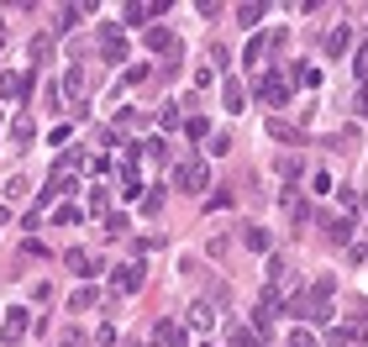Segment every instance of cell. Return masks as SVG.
<instances>
[{"label": "cell", "mask_w": 368, "mask_h": 347, "mask_svg": "<svg viewBox=\"0 0 368 347\" xmlns=\"http://www.w3.org/2000/svg\"><path fill=\"white\" fill-rule=\"evenodd\" d=\"M174 184H179V190H205V184H211V163H205V158L200 153H190V158H179V163H174Z\"/></svg>", "instance_id": "cell-1"}, {"label": "cell", "mask_w": 368, "mask_h": 347, "mask_svg": "<svg viewBox=\"0 0 368 347\" xmlns=\"http://www.w3.org/2000/svg\"><path fill=\"white\" fill-rule=\"evenodd\" d=\"M100 53H106V63H127V42H121L116 22H100Z\"/></svg>", "instance_id": "cell-2"}, {"label": "cell", "mask_w": 368, "mask_h": 347, "mask_svg": "<svg viewBox=\"0 0 368 347\" xmlns=\"http://www.w3.org/2000/svg\"><path fill=\"white\" fill-rule=\"evenodd\" d=\"M111 289H116V295H137V289H143V264H121L116 274H111Z\"/></svg>", "instance_id": "cell-3"}, {"label": "cell", "mask_w": 368, "mask_h": 347, "mask_svg": "<svg viewBox=\"0 0 368 347\" xmlns=\"http://www.w3.org/2000/svg\"><path fill=\"white\" fill-rule=\"evenodd\" d=\"M258 95H263V106H285V100H289L285 74H263V79H258Z\"/></svg>", "instance_id": "cell-4"}, {"label": "cell", "mask_w": 368, "mask_h": 347, "mask_svg": "<svg viewBox=\"0 0 368 347\" xmlns=\"http://www.w3.org/2000/svg\"><path fill=\"white\" fill-rule=\"evenodd\" d=\"M153 337H158V347H190V332H184L179 321H168V316L153 326Z\"/></svg>", "instance_id": "cell-5"}, {"label": "cell", "mask_w": 368, "mask_h": 347, "mask_svg": "<svg viewBox=\"0 0 368 347\" xmlns=\"http://www.w3.org/2000/svg\"><path fill=\"white\" fill-rule=\"evenodd\" d=\"M326 237H332L337 248H353V237H358V216H337V221H326Z\"/></svg>", "instance_id": "cell-6"}, {"label": "cell", "mask_w": 368, "mask_h": 347, "mask_svg": "<svg viewBox=\"0 0 368 347\" xmlns=\"http://www.w3.org/2000/svg\"><path fill=\"white\" fill-rule=\"evenodd\" d=\"M216 321H221V316H216V300H195L190 305V326L195 332H211Z\"/></svg>", "instance_id": "cell-7"}, {"label": "cell", "mask_w": 368, "mask_h": 347, "mask_svg": "<svg viewBox=\"0 0 368 347\" xmlns=\"http://www.w3.org/2000/svg\"><path fill=\"white\" fill-rule=\"evenodd\" d=\"M26 326H32V321H26V311H6V321H0V342H22Z\"/></svg>", "instance_id": "cell-8"}, {"label": "cell", "mask_w": 368, "mask_h": 347, "mask_svg": "<svg viewBox=\"0 0 368 347\" xmlns=\"http://www.w3.org/2000/svg\"><path fill=\"white\" fill-rule=\"evenodd\" d=\"M63 90H69V100H84V95H90V69H79V63H74V69L63 74Z\"/></svg>", "instance_id": "cell-9"}, {"label": "cell", "mask_w": 368, "mask_h": 347, "mask_svg": "<svg viewBox=\"0 0 368 347\" xmlns=\"http://www.w3.org/2000/svg\"><path fill=\"white\" fill-rule=\"evenodd\" d=\"M226 347H263V342H258V332H248V326H237V321H226Z\"/></svg>", "instance_id": "cell-10"}, {"label": "cell", "mask_w": 368, "mask_h": 347, "mask_svg": "<svg viewBox=\"0 0 368 347\" xmlns=\"http://www.w3.org/2000/svg\"><path fill=\"white\" fill-rule=\"evenodd\" d=\"M63 264H69L74 274H84V279L95 274V258H90V252H84V248H69V252H63Z\"/></svg>", "instance_id": "cell-11"}, {"label": "cell", "mask_w": 368, "mask_h": 347, "mask_svg": "<svg viewBox=\"0 0 368 347\" xmlns=\"http://www.w3.org/2000/svg\"><path fill=\"white\" fill-rule=\"evenodd\" d=\"M347 42H353V26L342 22V26H337L332 37H326V58H342V53H347Z\"/></svg>", "instance_id": "cell-12"}, {"label": "cell", "mask_w": 368, "mask_h": 347, "mask_svg": "<svg viewBox=\"0 0 368 347\" xmlns=\"http://www.w3.org/2000/svg\"><path fill=\"white\" fill-rule=\"evenodd\" d=\"M143 42H147L153 53H174V32H168V26H147Z\"/></svg>", "instance_id": "cell-13"}, {"label": "cell", "mask_w": 368, "mask_h": 347, "mask_svg": "<svg viewBox=\"0 0 368 347\" xmlns=\"http://www.w3.org/2000/svg\"><path fill=\"white\" fill-rule=\"evenodd\" d=\"M163 11H168V0H153V6H127V22H131V26H143L147 16H163Z\"/></svg>", "instance_id": "cell-14"}, {"label": "cell", "mask_w": 368, "mask_h": 347, "mask_svg": "<svg viewBox=\"0 0 368 347\" xmlns=\"http://www.w3.org/2000/svg\"><path fill=\"white\" fill-rule=\"evenodd\" d=\"M263 16H269V6H263V0H248V6H237V22H242V26H258Z\"/></svg>", "instance_id": "cell-15"}, {"label": "cell", "mask_w": 368, "mask_h": 347, "mask_svg": "<svg viewBox=\"0 0 368 347\" xmlns=\"http://www.w3.org/2000/svg\"><path fill=\"white\" fill-rule=\"evenodd\" d=\"M358 337H363L358 326H332V332H326V347H353Z\"/></svg>", "instance_id": "cell-16"}, {"label": "cell", "mask_w": 368, "mask_h": 347, "mask_svg": "<svg viewBox=\"0 0 368 347\" xmlns=\"http://www.w3.org/2000/svg\"><path fill=\"white\" fill-rule=\"evenodd\" d=\"M95 305H100L95 289H74V295H69V311H74V316H79V311H95Z\"/></svg>", "instance_id": "cell-17"}, {"label": "cell", "mask_w": 368, "mask_h": 347, "mask_svg": "<svg viewBox=\"0 0 368 347\" xmlns=\"http://www.w3.org/2000/svg\"><path fill=\"white\" fill-rule=\"evenodd\" d=\"M84 163H90V158H84V147H69V153H63V163L53 168V174H79Z\"/></svg>", "instance_id": "cell-18"}, {"label": "cell", "mask_w": 368, "mask_h": 347, "mask_svg": "<svg viewBox=\"0 0 368 347\" xmlns=\"http://www.w3.org/2000/svg\"><path fill=\"white\" fill-rule=\"evenodd\" d=\"M84 16V6H63L58 11V22H53V32H74V22Z\"/></svg>", "instance_id": "cell-19"}, {"label": "cell", "mask_w": 368, "mask_h": 347, "mask_svg": "<svg viewBox=\"0 0 368 347\" xmlns=\"http://www.w3.org/2000/svg\"><path fill=\"white\" fill-rule=\"evenodd\" d=\"M263 132H269V137H279V143H300V132H295V127H289V121H269Z\"/></svg>", "instance_id": "cell-20"}, {"label": "cell", "mask_w": 368, "mask_h": 347, "mask_svg": "<svg viewBox=\"0 0 368 347\" xmlns=\"http://www.w3.org/2000/svg\"><path fill=\"white\" fill-rule=\"evenodd\" d=\"M221 100H226V111H232V116H237V111H242V84H237V79H226Z\"/></svg>", "instance_id": "cell-21"}, {"label": "cell", "mask_w": 368, "mask_h": 347, "mask_svg": "<svg viewBox=\"0 0 368 347\" xmlns=\"http://www.w3.org/2000/svg\"><path fill=\"white\" fill-rule=\"evenodd\" d=\"M289 79H295V84H310V90H316V84H321V74L310 69V63H295V69H289Z\"/></svg>", "instance_id": "cell-22"}, {"label": "cell", "mask_w": 368, "mask_h": 347, "mask_svg": "<svg viewBox=\"0 0 368 347\" xmlns=\"http://www.w3.org/2000/svg\"><path fill=\"white\" fill-rule=\"evenodd\" d=\"M6 200H26V179H22V174H11V179H6Z\"/></svg>", "instance_id": "cell-23"}, {"label": "cell", "mask_w": 368, "mask_h": 347, "mask_svg": "<svg viewBox=\"0 0 368 347\" xmlns=\"http://www.w3.org/2000/svg\"><path fill=\"white\" fill-rule=\"evenodd\" d=\"M242 242H248L253 252H269V232H263V227H248V237H242Z\"/></svg>", "instance_id": "cell-24"}, {"label": "cell", "mask_w": 368, "mask_h": 347, "mask_svg": "<svg viewBox=\"0 0 368 347\" xmlns=\"http://www.w3.org/2000/svg\"><path fill=\"white\" fill-rule=\"evenodd\" d=\"M26 53H32L37 63H48L53 58V42H48V37H32V48H26Z\"/></svg>", "instance_id": "cell-25"}, {"label": "cell", "mask_w": 368, "mask_h": 347, "mask_svg": "<svg viewBox=\"0 0 368 347\" xmlns=\"http://www.w3.org/2000/svg\"><path fill=\"white\" fill-rule=\"evenodd\" d=\"M11 143H32V121H26V116L11 121Z\"/></svg>", "instance_id": "cell-26"}, {"label": "cell", "mask_w": 368, "mask_h": 347, "mask_svg": "<svg viewBox=\"0 0 368 347\" xmlns=\"http://www.w3.org/2000/svg\"><path fill=\"white\" fill-rule=\"evenodd\" d=\"M273 168H279L285 179H295V174H300V153H285V158H279V163H273Z\"/></svg>", "instance_id": "cell-27"}, {"label": "cell", "mask_w": 368, "mask_h": 347, "mask_svg": "<svg viewBox=\"0 0 368 347\" xmlns=\"http://www.w3.org/2000/svg\"><path fill=\"white\" fill-rule=\"evenodd\" d=\"M289 347H321V342H316V337L305 332V326H295V337H289Z\"/></svg>", "instance_id": "cell-28"}, {"label": "cell", "mask_w": 368, "mask_h": 347, "mask_svg": "<svg viewBox=\"0 0 368 347\" xmlns=\"http://www.w3.org/2000/svg\"><path fill=\"white\" fill-rule=\"evenodd\" d=\"M106 232H111V237H116V232H127V216L111 211V216H106Z\"/></svg>", "instance_id": "cell-29"}, {"label": "cell", "mask_w": 368, "mask_h": 347, "mask_svg": "<svg viewBox=\"0 0 368 347\" xmlns=\"http://www.w3.org/2000/svg\"><path fill=\"white\" fill-rule=\"evenodd\" d=\"M158 121H163L168 132H174V127H179V121H184V116H179V106H163V116H158Z\"/></svg>", "instance_id": "cell-30"}, {"label": "cell", "mask_w": 368, "mask_h": 347, "mask_svg": "<svg viewBox=\"0 0 368 347\" xmlns=\"http://www.w3.org/2000/svg\"><path fill=\"white\" fill-rule=\"evenodd\" d=\"M58 342H63V347H84V337H79V332H63Z\"/></svg>", "instance_id": "cell-31"}, {"label": "cell", "mask_w": 368, "mask_h": 347, "mask_svg": "<svg viewBox=\"0 0 368 347\" xmlns=\"http://www.w3.org/2000/svg\"><path fill=\"white\" fill-rule=\"evenodd\" d=\"M358 79H368V48L358 53Z\"/></svg>", "instance_id": "cell-32"}, {"label": "cell", "mask_w": 368, "mask_h": 347, "mask_svg": "<svg viewBox=\"0 0 368 347\" xmlns=\"http://www.w3.org/2000/svg\"><path fill=\"white\" fill-rule=\"evenodd\" d=\"M358 116L368 121V90H363V95H358Z\"/></svg>", "instance_id": "cell-33"}, {"label": "cell", "mask_w": 368, "mask_h": 347, "mask_svg": "<svg viewBox=\"0 0 368 347\" xmlns=\"http://www.w3.org/2000/svg\"><path fill=\"white\" fill-rule=\"evenodd\" d=\"M6 221H11V211H6V205H0V227H6Z\"/></svg>", "instance_id": "cell-34"}, {"label": "cell", "mask_w": 368, "mask_h": 347, "mask_svg": "<svg viewBox=\"0 0 368 347\" xmlns=\"http://www.w3.org/2000/svg\"><path fill=\"white\" fill-rule=\"evenodd\" d=\"M358 205H363V211H368V190H363V200H358Z\"/></svg>", "instance_id": "cell-35"}, {"label": "cell", "mask_w": 368, "mask_h": 347, "mask_svg": "<svg viewBox=\"0 0 368 347\" xmlns=\"http://www.w3.org/2000/svg\"><path fill=\"white\" fill-rule=\"evenodd\" d=\"M0 42H6V26H0Z\"/></svg>", "instance_id": "cell-36"}, {"label": "cell", "mask_w": 368, "mask_h": 347, "mask_svg": "<svg viewBox=\"0 0 368 347\" xmlns=\"http://www.w3.org/2000/svg\"><path fill=\"white\" fill-rule=\"evenodd\" d=\"M363 316H368V311H363Z\"/></svg>", "instance_id": "cell-37"}]
</instances>
